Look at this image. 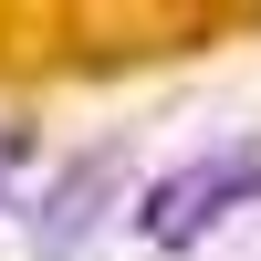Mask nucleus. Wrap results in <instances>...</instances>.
Masks as SVG:
<instances>
[{"mask_svg":"<svg viewBox=\"0 0 261 261\" xmlns=\"http://www.w3.org/2000/svg\"><path fill=\"white\" fill-rule=\"evenodd\" d=\"M241 199H261V157L251 146H209V157H188V167H167L157 188H146V241L157 251H188V241H209L220 230V209H241Z\"/></svg>","mask_w":261,"mask_h":261,"instance_id":"nucleus-1","label":"nucleus"},{"mask_svg":"<svg viewBox=\"0 0 261 261\" xmlns=\"http://www.w3.org/2000/svg\"><path fill=\"white\" fill-rule=\"evenodd\" d=\"M115 188H125V167H115V157H84L73 178L42 199V261H73L84 241H94V230H105V209H115Z\"/></svg>","mask_w":261,"mask_h":261,"instance_id":"nucleus-2","label":"nucleus"},{"mask_svg":"<svg viewBox=\"0 0 261 261\" xmlns=\"http://www.w3.org/2000/svg\"><path fill=\"white\" fill-rule=\"evenodd\" d=\"M0 178H11V125H0Z\"/></svg>","mask_w":261,"mask_h":261,"instance_id":"nucleus-3","label":"nucleus"}]
</instances>
